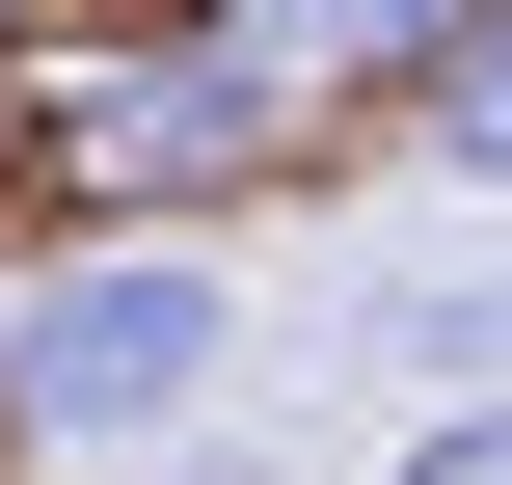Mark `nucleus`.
<instances>
[{
	"label": "nucleus",
	"mask_w": 512,
	"mask_h": 485,
	"mask_svg": "<svg viewBox=\"0 0 512 485\" xmlns=\"http://www.w3.org/2000/svg\"><path fill=\"white\" fill-rule=\"evenodd\" d=\"M216 351H243L216 243L108 216V243H54V270L0 297V432H27V459H162V432L216 405Z\"/></svg>",
	"instance_id": "obj_1"
},
{
	"label": "nucleus",
	"mask_w": 512,
	"mask_h": 485,
	"mask_svg": "<svg viewBox=\"0 0 512 485\" xmlns=\"http://www.w3.org/2000/svg\"><path fill=\"white\" fill-rule=\"evenodd\" d=\"M270 108H297V81H270L243 27H162V54H108V81H81V189H108V216H189Z\"/></svg>",
	"instance_id": "obj_2"
},
{
	"label": "nucleus",
	"mask_w": 512,
	"mask_h": 485,
	"mask_svg": "<svg viewBox=\"0 0 512 485\" xmlns=\"http://www.w3.org/2000/svg\"><path fill=\"white\" fill-rule=\"evenodd\" d=\"M270 27H297V54H324V81H405V108H432V81H459V54H486L512 0H270Z\"/></svg>",
	"instance_id": "obj_3"
},
{
	"label": "nucleus",
	"mask_w": 512,
	"mask_h": 485,
	"mask_svg": "<svg viewBox=\"0 0 512 485\" xmlns=\"http://www.w3.org/2000/svg\"><path fill=\"white\" fill-rule=\"evenodd\" d=\"M351 324H378V378H432V405H459V378H512V270H378Z\"/></svg>",
	"instance_id": "obj_4"
},
{
	"label": "nucleus",
	"mask_w": 512,
	"mask_h": 485,
	"mask_svg": "<svg viewBox=\"0 0 512 485\" xmlns=\"http://www.w3.org/2000/svg\"><path fill=\"white\" fill-rule=\"evenodd\" d=\"M378 485H512V378H459L432 432H378Z\"/></svg>",
	"instance_id": "obj_5"
},
{
	"label": "nucleus",
	"mask_w": 512,
	"mask_h": 485,
	"mask_svg": "<svg viewBox=\"0 0 512 485\" xmlns=\"http://www.w3.org/2000/svg\"><path fill=\"white\" fill-rule=\"evenodd\" d=\"M432 135H459V162H486V189H512V27H486V54H459V81H432Z\"/></svg>",
	"instance_id": "obj_6"
},
{
	"label": "nucleus",
	"mask_w": 512,
	"mask_h": 485,
	"mask_svg": "<svg viewBox=\"0 0 512 485\" xmlns=\"http://www.w3.org/2000/svg\"><path fill=\"white\" fill-rule=\"evenodd\" d=\"M162 485H297V459H162Z\"/></svg>",
	"instance_id": "obj_7"
},
{
	"label": "nucleus",
	"mask_w": 512,
	"mask_h": 485,
	"mask_svg": "<svg viewBox=\"0 0 512 485\" xmlns=\"http://www.w3.org/2000/svg\"><path fill=\"white\" fill-rule=\"evenodd\" d=\"M0 27H27V0H0Z\"/></svg>",
	"instance_id": "obj_8"
}]
</instances>
